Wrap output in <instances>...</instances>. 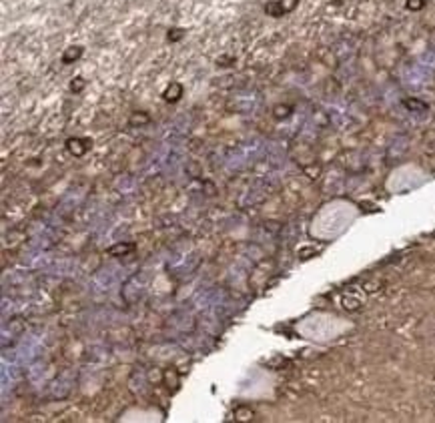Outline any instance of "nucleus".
<instances>
[{
	"label": "nucleus",
	"mask_w": 435,
	"mask_h": 423,
	"mask_svg": "<svg viewBox=\"0 0 435 423\" xmlns=\"http://www.w3.org/2000/svg\"><path fill=\"white\" fill-rule=\"evenodd\" d=\"M66 147H68V151L72 155L80 157V155H84L88 151V140H84V138H70L68 143H66Z\"/></svg>",
	"instance_id": "nucleus-2"
},
{
	"label": "nucleus",
	"mask_w": 435,
	"mask_h": 423,
	"mask_svg": "<svg viewBox=\"0 0 435 423\" xmlns=\"http://www.w3.org/2000/svg\"><path fill=\"white\" fill-rule=\"evenodd\" d=\"M297 2L299 0H275V2L265 6V12L271 14V16H283L287 12H291L297 6Z\"/></svg>",
	"instance_id": "nucleus-1"
},
{
	"label": "nucleus",
	"mask_w": 435,
	"mask_h": 423,
	"mask_svg": "<svg viewBox=\"0 0 435 423\" xmlns=\"http://www.w3.org/2000/svg\"><path fill=\"white\" fill-rule=\"evenodd\" d=\"M181 94H183V86H181L179 82H173V84L165 90V98H167V100H173V102L179 100Z\"/></svg>",
	"instance_id": "nucleus-3"
},
{
	"label": "nucleus",
	"mask_w": 435,
	"mask_h": 423,
	"mask_svg": "<svg viewBox=\"0 0 435 423\" xmlns=\"http://www.w3.org/2000/svg\"><path fill=\"white\" fill-rule=\"evenodd\" d=\"M423 4H425V0H407V8L411 10H419Z\"/></svg>",
	"instance_id": "nucleus-6"
},
{
	"label": "nucleus",
	"mask_w": 435,
	"mask_h": 423,
	"mask_svg": "<svg viewBox=\"0 0 435 423\" xmlns=\"http://www.w3.org/2000/svg\"><path fill=\"white\" fill-rule=\"evenodd\" d=\"M134 249V245L132 243H126V245H114V247H110L108 249V255H112V257H116V255H126V253H130Z\"/></svg>",
	"instance_id": "nucleus-4"
},
{
	"label": "nucleus",
	"mask_w": 435,
	"mask_h": 423,
	"mask_svg": "<svg viewBox=\"0 0 435 423\" xmlns=\"http://www.w3.org/2000/svg\"><path fill=\"white\" fill-rule=\"evenodd\" d=\"M82 86H84V80H82V78H76V82H72V86H70V88L78 92V90H80Z\"/></svg>",
	"instance_id": "nucleus-7"
},
{
	"label": "nucleus",
	"mask_w": 435,
	"mask_h": 423,
	"mask_svg": "<svg viewBox=\"0 0 435 423\" xmlns=\"http://www.w3.org/2000/svg\"><path fill=\"white\" fill-rule=\"evenodd\" d=\"M82 54V48L80 46H72V48H68L66 52H64V56H62V62H72V60H76L78 56Z\"/></svg>",
	"instance_id": "nucleus-5"
}]
</instances>
